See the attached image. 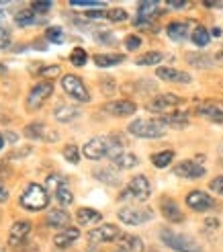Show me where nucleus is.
I'll return each mask as SVG.
<instances>
[{
    "label": "nucleus",
    "instance_id": "2",
    "mask_svg": "<svg viewBox=\"0 0 223 252\" xmlns=\"http://www.w3.org/2000/svg\"><path fill=\"white\" fill-rule=\"evenodd\" d=\"M166 125L160 119H133L127 125V131L135 137H143V140H158V137L166 135Z\"/></svg>",
    "mask_w": 223,
    "mask_h": 252
},
{
    "label": "nucleus",
    "instance_id": "30",
    "mask_svg": "<svg viewBox=\"0 0 223 252\" xmlns=\"http://www.w3.org/2000/svg\"><path fill=\"white\" fill-rule=\"evenodd\" d=\"M94 176L101 183H107V185H117L119 183V174L113 168H96L94 170Z\"/></svg>",
    "mask_w": 223,
    "mask_h": 252
},
{
    "label": "nucleus",
    "instance_id": "32",
    "mask_svg": "<svg viewBox=\"0 0 223 252\" xmlns=\"http://www.w3.org/2000/svg\"><path fill=\"white\" fill-rule=\"evenodd\" d=\"M45 129H47V127H45V123L35 121V123H29V125H27L25 133H27V137H31V140H41V137H45V140H47Z\"/></svg>",
    "mask_w": 223,
    "mask_h": 252
},
{
    "label": "nucleus",
    "instance_id": "41",
    "mask_svg": "<svg viewBox=\"0 0 223 252\" xmlns=\"http://www.w3.org/2000/svg\"><path fill=\"white\" fill-rule=\"evenodd\" d=\"M45 35H47V39L54 41V43H61V41H64V33H61L59 27H49Z\"/></svg>",
    "mask_w": 223,
    "mask_h": 252
},
{
    "label": "nucleus",
    "instance_id": "12",
    "mask_svg": "<svg viewBox=\"0 0 223 252\" xmlns=\"http://www.w3.org/2000/svg\"><path fill=\"white\" fill-rule=\"evenodd\" d=\"M103 111H107L113 117H131L138 111V105L129 98H119V100H111V103L103 105Z\"/></svg>",
    "mask_w": 223,
    "mask_h": 252
},
{
    "label": "nucleus",
    "instance_id": "34",
    "mask_svg": "<svg viewBox=\"0 0 223 252\" xmlns=\"http://www.w3.org/2000/svg\"><path fill=\"white\" fill-rule=\"evenodd\" d=\"M191 39H193V43H195V45L205 47V45H209V39H211V33H209L205 27H196V29L193 31V35H191Z\"/></svg>",
    "mask_w": 223,
    "mask_h": 252
},
{
    "label": "nucleus",
    "instance_id": "27",
    "mask_svg": "<svg viewBox=\"0 0 223 252\" xmlns=\"http://www.w3.org/2000/svg\"><path fill=\"white\" fill-rule=\"evenodd\" d=\"M78 115H80L78 107H68V105H57V109L54 111V117L61 123H68L72 119H76Z\"/></svg>",
    "mask_w": 223,
    "mask_h": 252
},
{
    "label": "nucleus",
    "instance_id": "6",
    "mask_svg": "<svg viewBox=\"0 0 223 252\" xmlns=\"http://www.w3.org/2000/svg\"><path fill=\"white\" fill-rule=\"evenodd\" d=\"M150 195H152L150 181H147L143 174H138V176H133V179L129 181V187L121 193V199L131 197L135 201H147V199H150Z\"/></svg>",
    "mask_w": 223,
    "mask_h": 252
},
{
    "label": "nucleus",
    "instance_id": "17",
    "mask_svg": "<svg viewBox=\"0 0 223 252\" xmlns=\"http://www.w3.org/2000/svg\"><path fill=\"white\" fill-rule=\"evenodd\" d=\"M156 76L166 80V82H174V84H189L191 82V74L180 72V70L170 68V66H160L156 70Z\"/></svg>",
    "mask_w": 223,
    "mask_h": 252
},
{
    "label": "nucleus",
    "instance_id": "54",
    "mask_svg": "<svg viewBox=\"0 0 223 252\" xmlns=\"http://www.w3.org/2000/svg\"><path fill=\"white\" fill-rule=\"evenodd\" d=\"M150 252H160V250H158V248H152V250H150Z\"/></svg>",
    "mask_w": 223,
    "mask_h": 252
},
{
    "label": "nucleus",
    "instance_id": "29",
    "mask_svg": "<svg viewBox=\"0 0 223 252\" xmlns=\"http://www.w3.org/2000/svg\"><path fill=\"white\" fill-rule=\"evenodd\" d=\"M187 62L195 68H211L213 66L211 56H205V54H187Z\"/></svg>",
    "mask_w": 223,
    "mask_h": 252
},
{
    "label": "nucleus",
    "instance_id": "3",
    "mask_svg": "<svg viewBox=\"0 0 223 252\" xmlns=\"http://www.w3.org/2000/svg\"><path fill=\"white\" fill-rule=\"evenodd\" d=\"M160 240L176 252H201V244L196 242L195 238H191L187 234H178V232L168 230V228H164L160 232Z\"/></svg>",
    "mask_w": 223,
    "mask_h": 252
},
{
    "label": "nucleus",
    "instance_id": "4",
    "mask_svg": "<svg viewBox=\"0 0 223 252\" xmlns=\"http://www.w3.org/2000/svg\"><path fill=\"white\" fill-rule=\"evenodd\" d=\"M47 203H49V193L37 183H31L21 195V205L27 211H41L47 207Z\"/></svg>",
    "mask_w": 223,
    "mask_h": 252
},
{
    "label": "nucleus",
    "instance_id": "45",
    "mask_svg": "<svg viewBox=\"0 0 223 252\" xmlns=\"http://www.w3.org/2000/svg\"><path fill=\"white\" fill-rule=\"evenodd\" d=\"M8 47V29L0 23V49H6Z\"/></svg>",
    "mask_w": 223,
    "mask_h": 252
},
{
    "label": "nucleus",
    "instance_id": "28",
    "mask_svg": "<svg viewBox=\"0 0 223 252\" xmlns=\"http://www.w3.org/2000/svg\"><path fill=\"white\" fill-rule=\"evenodd\" d=\"M56 199H57V203H59L61 207H68V205L74 203V193H72V189L68 187V183L59 185V187L56 189Z\"/></svg>",
    "mask_w": 223,
    "mask_h": 252
},
{
    "label": "nucleus",
    "instance_id": "50",
    "mask_svg": "<svg viewBox=\"0 0 223 252\" xmlns=\"http://www.w3.org/2000/svg\"><path fill=\"white\" fill-rule=\"evenodd\" d=\"M217 225H219L217 220H207V221H205V228H207L209 232H211V230H217Z\"/></svg>",
    "mask_w": 223,
    "mask_h": 252
},
{
    "label": "nucleus",
    "instance_id": "52",
    "mask_svg": "<svg viewBox=\"0 0 223 252\" xmlns=\"http://www.w3.org/2000/svg\"><path fill=\"white\" fill-rule=\"evenodd\" d=\"M2 146H4V135H0V150H2Z\"/></svg>",
    "mask_w": 223,
    "mask_h": 252
},
{
    "label": "nucleus",
    "instance_id": "35",
    "mask_svg": "<svg viewBox=\"0 0 223 252\" xmlns=\"http://www.w3.org/2000/svg\"><path fill=\"white\" fill-rule=\"evenodd\" d=\"M70 62H72L74 66L82 68L86 62H88V54H86L82 47H74V49H72V54H70Z\"/></svg>",
    "mask_w": 223,
    "mask_h": 252
},
{
    "label": "nucleus",
    "instance_id": "20",
    "mask_svg": "<svg viewBox=\"0 0 223 252\" xmlns=\"http://www.w3.org/2000/svg\"><path fill=\"white\" fill-rule=\"evenodd\" d=\"M111 162H113V166H117V168H121V170H127V168H133V166H138L139 164V158L135 156V154H131V152H119V154H115L113 158H111Z\"/></svg>",
    "mask_w": 223,
    "mask_h": 252
},
{
    "label": "nucleus",
    "instance_id": "24",
    "mask_svg": "<svg viewBox=\"0 0 223 252\" xmlns=\"http://www.w3.org/2000/svg\"><path fill=\"white\" fill-rule=\"evenodd\" d=\"M92 60L98 68H113V66H119L125 60V56L123 54H96Z\"/></svg>",
    "mask_w": 223,
    "mask_h": 252
},
{
    "label": "nucleus",
    "instance_id": "51",
    "mask_svg": "<svg viewBox=\"0 0 223 252\" xmlns=\"http://www.w3.org/2000/svg\"><path fill=\"white\" fill-rule=\"evenodd\" d=\"M211 35H213V37H221V29H219V27H213Z\"/></svg>",
    "mask_w": 223,
    "mask_h": 252
},
{
    "label": "nucleus",
    "instance_id": "9",
    "mask_svg": "<svg viewBox=\"0 0 223 252\" xmlns=\"http://www.w3.org/2000/svg\"><path fill=\"white\" fill-rule=\"evenodd\" d=\"M182 105V98L178 94H172V93H164V94H156L152 100H147V111L152 113H166L172 111L174 107Z\"/></svg>",
    "mask_w": 223,
    "mask_h": 252
},
{
    "label": "nucleus",
    "instance_id": "8",
    "mask_svg": "<svg viewBox=\"0 0 223 252\" xmlns=\"http://www.w3.org/2000/svg\"><path fill=\"white\" fill-rule=\"evenodd\" d=\"M117 218L125 225H141L145 221L154 220V211L150 207H123L119 209Z\"/></svg>",
    "mask_w": 223,
    "mask_h": 252
},
{
    "label": "nucleus",
    "instance_id": "25",
    "mask_svg": "<svg viewBox=\"0 0 223 252\" xmlns=\"http://www.w3.org/2000/svg\"><path fill=\"white\" fill-rule=\"evenodd\" d=\"M166 33L172 41H184L189 37V29H187V23H180V21H174L170 23L166 27Z\"/></svg>",
    "mask_w": 223,
    "mask_h": 252
},
{
    "label": "nucleus",
    "instance_id": "48",
    "mask_svg": "<svg viewBox=\"0 0 223 252\" xmlns=\"http://www.w3.org/2000/svg\"><path fill=\"white\" fill-rule=\"evenodd\" d=\"M4 201H8V189L2 181H0V203H4Z\"/></svg>",
    "mask_w": 223,
    "mask_h": 252
},
{
    "label": "nucleus",
    "instance_id": "46",
    "mask_svg": "<svg viewBox=\"0 0 223 252\" xmlns=\"http://www.w3.org/2000/svg\"><path fill=\"white\" fill-rule=\"evenodd\" d=\"M31 10L35 12V15H37V12H41V15H43V12L52 10V2H33V8Z\"/></svg>",
    "mask_w": 223,
    "mask_h": 252
},
{
    "label": "nucleus",
    "instance_id": "49",
    "mask_svg": "<svg viewBox=\"0 0 223 252\" xmlns=\"http://www.w3.org/2000/svg\"><path fill=\"white\" fill-rule=\"evenodd\" d=\"M166 6H170V8H184V6H187V0H170V2H166Z\"/></svg>",
    "mask_w": 223,
    "mask_h": 252
},
{
    "label": "nucleus",
    "instance_id": "19",
    "mask_svg": "<svg viewBox=\"0 0 223 252\" xmlns=\"http://www.w3.org/2000/svg\"><path fill=\"white\" fill-rule=\"evenodd\" d=\"M160 6H164V4L156 2V0H145V2H139L138 4V19L150 23L154 19V15H160Z\"/></svg>",
    "mask_w": 223,
    "mask_h": 252
},
{
    "label": "nucleus",
    "instance_id": "14",
    "mask_svg": "<svg viewBox=\"0 0 223 252\" xmlns=\"http://www.w3.org/2000/svg\"><path fill=\"white\" fill-rule=\"evenodd\" d=\"M29 232H31V221H27V220L15 221L10 225V232H8V244L12 248H19L25 242V238H27Z\"/></svg>",
    "mask_w": 223,
    "mask_h": 252
},
{
    "label": "nucleus",
    "instance_id": "43",
    "mask_svg": "<svg viewBox=\"0 0 223 252\" xmlns=\"http://www.w3.org/2000/svg\"><path fill=\"white\" fill-rule=\"evenodd\" d=\"M86 19H107V10L105 8H94V10H88L84 12Z\"/></svg>",
    "mask_w": 223,
    "mask_h": 252
},
{
    "label": "nucleus",
    "instance_id": "53",
    "mask_svg": "<svg viewBox=\"0 0 223 252\" xmlns=\"http://www.w3.org/2000/svg\"><path fill=\"white\" fill-rule=\"evenodd\" d=\"M113 252H129V250H125V248H121V246H119V248H117V250H113Z\"/></svg>",
    "mask_w": 223,
    "mask_h": 252
},
{
    "label": "nucleus",
    "instance_id": "11",
    "mask_svg": "<svg viewBox=\"0 0 223 252\" xmlns=\"http://www.w3.org/2000/svg\"><path fill=\"white\" fill-rule=\"evenodd\" d=\"M117 238H121V230L117 228L115 223H103V225H98V228L88 232V240L92 244L113 242V240H117Z\"/></svg>",
    "mask_w": 223,
    "mask_h": 252
},
{
    "label": "nucleus",
    "instance_id": "38",
    "mask_svg": "<svg viewBox=\"0 0 223 252\" xmlns=\"http://www.w3.org/2000/svg\"><path fill=\"white\" fill-rule=\"evenodd\" d=\"M107 19L113 23H123V21H127V10L125 8H111V10H107Z\"/></svg>",
    "mask_w": 223,
    "mask_h": 252
},
{
    "label": "nucleus",
    "instance_id": "1",
    "mask_svg": "<svg viewBox=\"0 0 223 252\" xmlns=\"http://www.w3.org/2000/svg\"><path fill=\"white\" fill-rule=\"evenodd\" d=\"M123 148H125V140L121 135H96L84 144L82 154L88 160H101L105 156L113 158L115 154L123 152Z\"/></svg>",
    "mask_w": 223,
    "mask_h": 252
},
{
    "label": "nucleus",
    "instance_id": "33",
    "mask_svg": "<svg viewBox=\"0 0 223 252\" xmlns=\"http://www.w3.org/2000/svg\"><path fill=\"white\" fill-rule=\"evenodd\" d=\"M162 60H164V54H160V52H147V54H143V56H139L138 60H135V64H138V66H156Z\"/></svg>",
    "mask_w": 223,
    "mask_h": 252
},
{
    "label": "nucleus",
    "instance_id": "21",
    "mask_svg": "<svg viewBox=\"0 0 223 252\" xmlns=\"http://www.w3.org/2000/svg\"><path fill=\"white\" fill-rule=\"evenodd\" d=\"M80 238V230L78 228H66L64 232H59L56 238H54V244L57 248H70L74 242Z\"/></svg>",
    "mask_w": 223,
    "mask_h": 252
},
{
    "label": "nucleus",
    "instance_id": "16",
    "mask_svg": "<svg viewBox=\"0 0 223 252\" xmlns=\"http://www.w3.org/2000/svg\"><path fill=\"white\" fill-rule=\"evenodd\" d=\"M160 209H162V216H164L170 223H180V221L184 220L182 209L178 207L176 201L170 199V197H162V201H160Z\"/></svg>",
    "mask_w": 223,
    "mask_h": 252
},
{
    "label": "nucleus",
    "instance_id": "26",
    "mask_svg": "<svg viewBox=\"0 0 223 252\" xmlns=\"http://www.w3.org/2000/svg\"><path fill=\"white\" fill-rule=\"evenodd\" d=\"M121 248H125L129 252H143V240L139 236H131V234H121Z\"/></svg>",
    "mask_w": 223,
    "mask_h": 252
},
{
    "label": "nucleus",
    "instance_id": "23",
    "mask_svg": "<svg viewBox=\"0 0 223 252\" xmlns=\"http://www.w3.org/2000/svg\"><path fill=\"white\" fill-rule=\"evenodd\" d=\"M76 220H78L80 225H92V223L101 221L103 216H101V211H96V209H92V207H82V209H78V213H76Z\"/></svg>",
    "mask_w": 223,
    "mask_h": 252
},
{
    "label": "nucleus",
    "instance_id": "7",
    "mask_svg": "<svg viewBox=\"0 0 223 252\" xmlns=\"http://www.w3.org/2000/svg\"><path fill=\"white\" fill-rule=\"evenodd\" d=\"M54 93V82L49 80H43L39 84H35L31 88V93L27 94V100H25V107H27V111H37L41 109V105L45 103V100L52 96Z\"/></svg>",
    "mask_w": 223,
    "mask_h": 252
},
{
    "label": "nucleus",
    "instance_id": "36",
    "mask_svg": "<svg viewBox=\"0 0 223 252\" xmlns=\"http://www.w3.org/2000/svg\"><path fill=\"white\" fill-rule=\"evenodd\" d=\"M17 25H21V27H27V25H33L35 23V12L33 10H19L17 12V17H15Z\"/></svg>",
    "mask_w": 223,
    "mask_h": 252
},
{
    "label": "nucleus",
    "instance_id": "39",
    "mask_svg": "<svg viewBox=\"0 0 223 252\" xmlns=\"http://www.w3.org/2000/svg\"><path fill=\"white\" fill-rule=\"evenodd\" d=\"M70 6H78V8H103L105 2H98V0H72Z\"/></svg>",
    "mask_w": 223,
    "mask_h": 252
},
{
    "label": "nucleus",
    "instance_id": "22",
    "mask_svg": "<svg viewBox=\"0 0 223 252\" xmlns=\"http://www.w3.org/2000/svg\"><path fill=\"white\" fill-rule=\"evenodd\" d=\"M160 121H162L166 127H174V129H184L189 125L187 113H168V115L160 117Z\"/></svg>",
    "mask_w": 223,
    "mask_h": 252
},
{
    "label": "nucleus",
    "instance_id": "37",
    "mask_svg": "<svg viewBox=\"0 0 223 252\" xmlns=\"http://www.w3.org/2000/svg\"><path fill=\"white\" fill-rule=\"evenodd\" d=\"M64 158L70 162V164H78V162H80V150L74 144H68L64 148Z\"/></svg>",
    "mask_w": 223,
    "mask_h": 252
},
{
    "label": "nucleus",
    "instance_id": "31",
    "mask_svg": "<svg viewBox=\"0 0 223 252\" xmlns=\"http://www.w3.org/2000/svg\"><path fill=\"white\" fill-rule=\"evenodd\" d=\"M172 160H174V152H172V150H164V152H158L152 156V164L156 168H166V166H170Z\"/></svg>",
    "mask_w": 223,
    "mask_h": 252
},
{
    "label": "nucleus",
    "instance_id": "13",
    "mask_svg": "<svg viewBox=\"0 0 223 252\" xmlns=\"http://www.w3.org/2000/svg\"><path fill=\"white\" fill-rule=\"evenodd\" d=\"M196 113L213 123H223V103H219V100H203L196 107Z\"/></svg>",
    "mask_w": 223,
    "mask_h": 252
},
{
    "label": "nucleus",
    "instance_id": "44",
    "mask_svg": "<svg viewBox=\"0 0 223 252\" xmlns=\"http://www.w3.org/2000/svg\"><path fill=\"white\" fill-rule=\"evenodd\" d=\"M209 189L219 195H223V176H217V179H213L211 183H209Z\"/></svg>",
    "mask_w": 223,
    "mask_h": 252
},
{
    "label": "nucleus",
    "instance_id": "42",
    "mask_svg": "<svg viewBox=\"0 0 223 252\" xmlns=\"http://www.w3.org/2000/svg\"><path fill=\"white\" fill-rule=\"evenodd\" d=\"M66 181H64V176H59V174H49L47 176V189H52V191L56 193V189L59 187V185H64Z\"/></svg>",
    "mask_w": 223,
    "mask_h": 252
},
{
    "label": "nucleus",
    "instance_id": "10",
    "mask_svg": "<svg viewBox=\"0 0 223 252\" xmlns=\"http://www.w3.org/2000/svg\"><path fill=\"white\" fill-rule=\"evenodd\" d=\"M205 166H203V162L201 158H196V160H184L180 162V164L174 166V174L180 176V179H203L205 176Z\"/></svg>",
    "mask_w": 223,
    "mask_h": 252
},
{
    "label": "nucleus",
    "instance_id": "47",
    "mask_svg": "<svg viewBox=\"0 0 223 252\" xmlns=\"http://www.w3.org/2000/svg\"><path fill=\"white\" fill-rule=\"evenodd\" d=\"M57 74H59V66H47L41 70V76H45V78H54Z\"/></svg>",
    "mask_w": 223,
    "mask_h": 252
},
{
    "label": "nucleus",
    "instance_id": "18",
    "mask_svg": "<svg viewBox=\"0 0 223 252\" xmlns=\"http://www.w3.org/2000/svg\"><path fill=\"white\" fill-rule=\"evenodd\" d=\"M45 220H47V223L52 225V228H59V230L70 228V221H72L70 213L66 209H52V211L47 213Z\"/></svg>",
    "mask_w": 223,
    "mask_h": 252
},
{
    "label": "nucleus",
    "instance_id": "15",
    "mask_svg": "<svg viewBox=\"0 0 223 252\" xmlns=\"http://www.w3.org/2000/svg\"><path fill=\"white\" fill-rule=\"evenodd\" d=\"M187 205L191 209H195V211H209L215 205V201H213L211 195H207V193H203V191L196 189V191H191L187 195Z\"/></svg>",
    "mask_w": 223,
    "mask_h": 252
},
{
    "label": "nucleus",
    "instance_id": "40",
    "mask_svg": "<svg viewBox=\"0 0 223 252\" xmlns=\"http://www.w3.org/2000/svg\"><path fill=\"white\" fill-rule=\"evenodd\" d=\"M123 43H125L127 52H135V49H139V45H141V37L139 35H127Z\"/></svg>",
    "mask_w": 223,
    "mask_h": 252
},
{
    "label": "nucleus",
    "instance_id": "5",
    "mask_svg": "<svg viewBox=\"0 0 223 252\" xmlns=\"http://www.w3.org/2000/svg\"><path fill=\"white\" fill-rule=\"evenodd\" d=\"M61 88H64L66 94L76 100V103H88V100H90L88 88H86L82 78L76 76V74H66V76L61 78Z\"/></svg>",
    "mask_w": 223,
    "mask_h": 252
}]
</instances>
